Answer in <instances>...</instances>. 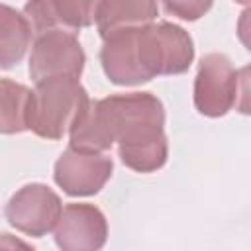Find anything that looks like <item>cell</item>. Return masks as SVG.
Instances as JSON below:
<instances>
[{
  "label": "cell",
  "mask_w": 251,
  "mask_h": 251,
  "mask_svg": "<svg viewBox=\"0 0 251 251\" xmlns=\"http://www.w3.org/2000/svg\"><path fill=\"white\" fill-rule=\"evenodd\" d=\"M69 137V147L88 153H102L118 143L122 163L135 173H155L169 157L165 108L151 92L88 100L71 126Z\"/></svg>",
  "instance_id": "obj_1"
},
{
  "label": "cell",
  "mask_w": 251,
  "mask_h": 251,
  "mask_svg": "<svg viewBox=\"0 0 251 251\" xmlns=\"http://www.w3.org/2000/svg\"><path fill=\"white\" fill-rule=\"evenodd\" d=\"M192 61V37L171 22L118 31L106 37L100 49L102 71L118 86H135L159 75H180Z\"/></svg>",
  "instance_id": "obj_2"
},
{
  "label": "cell",
  "mask_w": 251,
  "mask_h": 251,
  "mask_svg": "<svg viewBox=\"0 0 251 251\" xmlns=\"http://www.w3.org/2000/svg\"><path fill=\"white\" fill-rule=\"evenodd\" d=\"M88 92L73 76L35 82L29 98L27 129L43 139H61L88 104Z\"/></svg>",
  "instance_id": "obj_3"
},
{
  "label": "cell",
  "mask_w": 251,
  "mask_h": 251,
  "mask_svg": "<svg viewBox=\"0 0 251 251\" xmlns=\"http://www.w3.org/2000/svg\"><path fill=\"white\" fill-rule=\"evenodd\" d=\"M239 92V73L222 53H208L200 59L194 78V106L202 116L220 118L227 114Z\"/></svg>",
  "instance_id": "obj_4"
},
{
  "label": "cell",
  "mask_w": 251,
  "mask_h": 251,
  "mask_svg": "<svg viewBox=\"0 0 251 251\" xmlns=\"http://www.w3.org/2000/svg\"><path fill=\"white\" fill-rule=\"evenodd\" d=\"M63 212L59 194L43 182L22 186L6 204V220L12 227L31 237H43L55 229Z\"/></svg>",
  "instance_id": "obj_5"
},
{
  "label": "cell",
  "mask_w": 251,
  "mask_h": 251,
  "mask_svg": "<svg viewBox=\"0 0 251 251\" xmlns=\"http://www.w3.org/2000/svg\"><path fill=\"white\" fill-rule=\"evenodd\" d=\"M86 63V55L75 33L47 31L35 37L29 55V76L35 82L53 76L78 78Z\"/></svg>",
  "instance_id": "obj_6"
},
{
  "label": "cell",
  "mask_w": 251,
  "mask_h": 251,
  "mask_svg": "<svg viewBox=\"0 0 251 251\" xmlns=\"http://www.w3.org/2000/svg\"><path fill=\"white\" fill-rule=\"evenodd\" d=\"M114 163L104 153L67 147L55 163L53 178L69 196H92L110 180Z\"/></svg>",
  "instance_id": "obj_7"
},
{
  "label": "cell",
  "mask_w": 251,
  "mask_h": 251,
  "mask_svg": "<svg viewBox=\"0 0 251 251\" xmlns=\"http://www.w3.org/2000/svg\"><path fill=\"white\" fill-rule=\"evenodd\" d=\"M108 239V222L94 204H67L55 226L61 251H100Z\"/></svg>",
  "instance_id": "obj_8"
},
{
  "label": "cell",
  "mask_w": 251,
  "mask_h": 251,
  "mask_svg": "<svg viewBox=\"0 0 251 251\" xmlns=\"http://www.w3.org/2000/svg\"><path fill=\"white\" fill-rule=\"evenodd\" d=\"M96 2L84 0H33L24 6V16L35 35L47 31L75 33L80 27L94 24Z\"/></svg>",
  "instance_id": "obj_9"
},
{
  "label": "cell",
  "mask_w": 251,
  "mask_h": 251,
  "mask_svg": "<svg viewBox=\"0 0 251 251\" xmlns=\"http://www.w3.org/2000/svg\"><path fill=\"white\" fill-rule=\"evenodd\" d=\"M159 6L149 0L141 2H129V0H104L96 2L94 22L98 27V33L102 41L118 31L143 27L153 24L157 18Z\"/></svg>",
  "instance_id": "obj_10"
},
{
  "label": "cell",
  "mask_w": 251,
  "mask_h": 251,
  "mask_svg": "<svg viewBox=\"0 0 251 251\" xmlns=\"http://www.w3.org/2000/svg\"><path fill=\"white\" fill-rule=\"evenodd\" d=\"M31 27L22 12L8 4H0V69L16 67L31 43Z\"/></svg>",
  "instance_id": "obj_11"
},
{
  "label": "cell",
  "mask_w": 251,
  "mask_h": 251,
  "mask_svg": "<svg viewBox=\"0 0 251 251\" xmlns=\"http://www.w3.org/2000/svg\"><path fill=\"white\" fill-rule=\"evenodd\" d=\"M31 90L12 78H0V133H22L27 129Z\"/></svg>",
  "instance_id": "obj_12"
},
{
  "label": "cell",
  "mask_w": 251,
  "mask_h": 251,
  "mask_svg": "<svg viewBox=\"0 0 251 251\" xmlns=\"http://www.w3.org/2000/svg\"><path fill=\"white\" fill-rule=\"evenodd\" d=\"M163 8H165L169 14L176 16V18H180V20H190V22H194V20L202 18V16L212 8V4H210V2H163Z\"/></svg>",
  "instance_id": "obj_13"
},
{
  "label": "cell",
  "mask_w": 251,
  "mask_h": 251,
  "mask_svg": "<svg viewBox=\"0 0 251 251\" xmlns=\"http://www.w3.org/2000/svg\"><path fill=\"white\" fill-rule=\"evenodd\" d=\"M0 251H35L29 243L24 239L12 235V233H0Z\"/></svg>",
  "instance_id": "obj_14"
}]
</instances>
